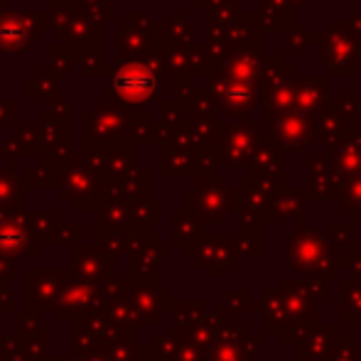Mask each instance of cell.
Returning a JSON list of instances; mask_svg holds the SVG:
<instances>
[{
	"label": "cell",
	"mask_w": 361,
	"mask_h": 361,
	"mask_svg": "<svg viewBox=\"0 0 361 361\" xmlns=\"http://www.w3.org/2000/svg\"><path fill=\"white\" fill-rule=\"evenodd\" d=\"M324 54H329V57H324L322 62H327L329 59L332 72H337L339 64L347 67V72H349V67L359 64V35L349 32L344 25H332V32H329V47L324 49Z\"/></svg>",
	"instance_id": "1"
},
{
	"label": "cell",
	"mask_w": 361,
	"mask_h": 361,
	"mask_svg": "<svg viewBox=\"0 0 361 361\" xmlns=\"http://www.w3.org/2000/svg\"><path fill=\"white\" fill-rule=\"evenodd\" d=\"M324 89H327V81L324 79H302V81H298L293 94H295V101H298L302 109L314 111L319 104H324Z\"/></svg>",
	"instance_id": "2"
},
{
	"label": "cell",
	"mask_w": 361,
	"mask_h": 361,
	"mask_svg": "<svg viewBox=\"0 0 361 361\" xmlns=\"http://www.w3.org/2000/svg\"><path fill=\"white\" fill-rule=\"evenodd\" d=\"M271 101L273 106H278V109H283L286 111L288 109V104H293L295 101V94H293V86H288V84H283V86H276V91L271 94ZM288 114V111H286Z\"/></svg>",
	"instance_id": "3"
}]
</instances>
